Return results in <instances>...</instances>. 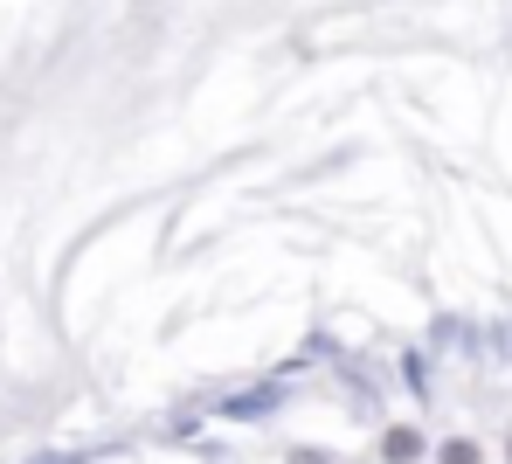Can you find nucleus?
<instances>
[{
  "mask_svg": "<svg viewBox=\"0 0 512 464\" xmlns=\"http://www.w3.org/2000/svg\"><path fill=\"white\" fill-rule=\"evenodd\" d=\"M416 451H423V437H416V430H388V437H381V458H388V464H409Z\"/></svg>",
  "mask_w": 512,
  "mask_h": 464,
  "instance_id": "obj_1",
  "label": "nucleus"
},
{
  "mask_svg": "<svg viewBox=\"0 0 512 464\" xmlns=\"http://www.w3.org/2000/svg\"><path fill=\"white\" fill-rule=\"evenodd\" d=\"M436 458H443V464H478V444H471V437H457V444H443Z\"/></svg>",
  "mask_w": 512,
  "mask_h": 464,
  "instance_id": "obj_2",
  "label": "nucleus"
}]
</instances>
